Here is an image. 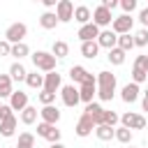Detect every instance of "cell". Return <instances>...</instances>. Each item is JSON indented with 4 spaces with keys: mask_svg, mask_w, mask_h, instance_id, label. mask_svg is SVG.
<instances>
[{
    "mask_svg": "<svg viewBox=\"0 0 148 148\" xmlns=\"http://www.w3.org/2000/svg\"><path fill=\"white\" fill-rule=\"evenodd\" d=\"M113 95H116V74L104 69L97 74V97L99 102H111Z\"/></svg>",
    "mask_w": 148,
    "mask_h": 148,
    "instance_id": "6da1fadb",
    "label": "cell"
},
{
    "mask_svg": "<svg viewBox=\"0 0 148 148\" xmlns=\"http://www.w3.org/2000/svg\"><path fill=\"white\" fill-rule=\"evenodd\" d=\"M30 60H32V65H35V69H42V72H56V62H58V58L51 53V51H35V53H30Z\"/></svg>",
    "mask_w": 148,
    "mask_h": 148,
    "instance_id": "7a4b0ae2",
    "label": "cell"
},
{
    "mask_svg": "<svg viewBox=\"0 0 148 148\" xmlns=\"http://www.w3.org/2000/svg\"><path fill=\"white\" fill-rule=\"evenodd\" d=\"M25 35H28V25H25V23H21V21L12 23V25L5 30V39H7L12 46H14V44H21Z\"/></svg>",
    "mask_w": 148,
    "mask_h": 148,
    "instance_id": "3957f363",
    "label": "cell"
},
{
    "mask_svg": "<svg viewBox=\"0 0 148 148\" xmlns=\"http://www.w3.org/2000/svg\"><path fill=\"white\" fill-rule=\"evenodd\" d=\"M120 125L127 127V130H146L148 120L141 116V113H134V111H125L120 116Z\"/></svg>",
    "mask_w": 148,
    "mask_h": 148,
    "instance_id": "277c9868",
    "label": "cell"
},
{
    "mask_svg": "<svg viewBox=\"0 0 148 148\" xmlns=\"http://www.w3.org/2000/svg\"><path fill=\"white\" fill-rule=\"evenodd\" d=\"M79 95H81V102H83V104H90L92 97L97 95V76L90 74V76L79 86Z\"/></svg>",
    "mask_w": 148,
    "mask_h": 148,
    "instance_id": "5b68a950",
    "label": "cell"
},
{
    "mask_svg": "<svg viewBox=\"0 0 148 148\" xmlns=\"http://www.w3.org/2000/svg\"><path fill=\"white\" fill-rule=\"evenodd\" d=\"M60 99H62V104H65V106L74 109V106H76V104L81 102L79 88H76L74 83H67V86H62V88H60Z\"/></svg>",
    "mask_w": 148,
    "mask_h": 148,
    "instance_id": "8992f818",
    "label": "cell"
},
{
    "mask_svg": "<svg viewBox=\"0 0 148 148\" xmlns=\"http://www.w3.org/2000/svg\"><path fill=\"white\" fill-rule=\"evenodd\" d=\"M132 25H134V18H132L130 14H120V16L113 18L111 30H113L116 35H130V32H132Z\"/></svg>",
    "mask_w": 148,
    "mask_h": 148,
    "instance_id": "52a82bcc",
    "label": "cell"
},
{
    "mask_svg": "<svg viewBox=\"0 0 148 148\" xmlns=\"http://www.w3.org/2000/svg\"><path fill=\"white\" fill-rule=\"evenodd\" d=\"M37 136H42V139H46L49 143H58L60 141V130L56 127V125H49V123H37Z\"/></svg>",
    "mask_w": 148,
    "mask_h": 148,
    "instance_id": "ba28073f",
    "label": "cell"
},
{
    "mask_svg": "<svg viewBox=\"0 0 148 148\" xmlns=\"http://www.w3.org/2000/svg\"><path fill=\"white\" fill-rule=\"evenodd\" d=\"M74 2L72 0H58V7H56V16L60 23H69L74 18Z\"/></svg>",
    "mask_w": 148,
    "mask_h": 148,
    "instance_id": "9c48e42d",
    "label": "cell"
},
{
    "mask_svg": "<svg viewBox=\"0 0 148 148\" xmlns=\"http://www.w3.org/2000/svg\"><path fill=\"white\" fill-rule=\"evenodd\" d=\"M143 65H146V56H136L134 67H132V83H136V86L146 83V79H148V72Z\"/></svg>",
    "mask_w": 148,
    "mask_h": 148,
    "instance_id": "30bf717a",
    "label": "cell"
},
{
    "mask_svg": "<svg viewBox=\"0 0 148 148\" xmlns=\"http://www.w3.org/2000/svg\"><path fill=\"white\" fill-rule=\"evenodd\" d=\"M92 23L102 30V28H106V25H111V23H113V16H111V12H109L106 7H102V5H99V7H95V9H92Z\"/></svg>",
    "mask_w": 148,
    "mask_h": 148,
    "instance_id": "8fae6325",
    "label": "cell"
},
{
    "mask_svg": "<svg viewBox=\"0 0 148 148\" xmlns=\"http://www.w3.org/2000/svg\"><path fill=\"white\" fill-rule=\"evenodd\" d=\"M95 123H92V118L90 116H86V113H81V118H79V123H76V127H74V132H76V136H90L92 132H95Z\"/></svg>",
    "mask_w": 148,
    "mask_h": 148,
    "instance_id": "7c38bea8",
    "label": "cell"
},
{
    "mask_svg": "<svg viewBox=\"0 0 148 148\" xmlns=\"http://www.w3.org/2000/svg\"><path fill=\"white\" fill-rule=\"evenodd\" d=\"M60 88H62V74H58V72H49V74H44V88H42V90L56 95Z\"/></svg>",
    "mask_w": 148,
    "mask_h": 148,
    "instance_id": "4fadbf2b",
    "label": "cell"
},
{
    "mask_svg": "<svg viewBox=\"0 0 148 148\" xmlns=\"http://www.w3.org/2000/svg\"><path fill=\"white\" fill-rule=\"evenodd\" d=\"M97 44H99V49H116L118 46V35L111 30V28H106V30H102L99 32V37H97Z\"/></svg>",
    "mask_w": 148,
    "mask_h": 148,
    "instance_id": "5bb4252c",
    "label": "cell"
},
{
    "mask_svg": "<svg viewBox=\"0 0 148 148\" xmlns=\"http://www.w3.org/2000/svg\"><path fill=\"white\" fill-rule=\"evenodd\" d=\"M104 111H106V109H102L99 102H90V104H86V109H83V113L90 116L95 125H104Z\"/></svg>",
    "mask_w": 148,
    "mask_h": 148,
    "instance_id": "9a60e30c",
    "label": "cell"
},
{
    "mask_svg": "<svg viewBox=\"0 0 148 148\" xmlns=\"http://www.w3.org/2000/svg\"><path fill=\"white\" fill-rule=\"evenodd\" d=\"M99 28L95 25V23H88V25H81L79 28V32H76V37L81 39V42H97V37H99Z\"/></svg>",
    "mask_w": 148,
    "mask_h": 148,
    "instance_id": "2e32d148",
    "label": "cell"
},
{
    "mask_svg": "<svg viewBox=\"0 0 148 148\" xmlns=\"http://www.w3.org/2000/svg\"><path fill=\"white\" fill-rule=\"evenodd\" d=\"M139 86L136 83H125L123 88H120V99L125 102V104H134L136 99H139Z\"/></svg>",
    "mask_w": 148,
    "mask_h": 148,
    "instance_id": "e0dca14e",
    "label": "cell"
},
{
    "mask_svg": "<svg viewBox=\"0 0 148 148\" xmlns=\"http://www.w3.org/2000/svg\"><path fill=\"white\" fill-rule=\"evenodd\" d=\"M9 106H12V111H23L25 106H30L28 104V92H23V90H14L12 92V97H9Z\"/></svg>",
    "mask_w": 148,
    "mask_h": 148,
    "instance_id": "ac0fdd59",
    "label": "cell"
},
{
    "mask_svg": "<svg viewBox=\"0 0 148 148\" xmlns=\"http://www.w3.org/2000/svg\"><path fill=\"white\" fill-rule=\"evenodd\" d=\"M39 118H42V123H49V125H58V120H60V109L58 106H42L39 109Z\"/></svg>",
    "mask_w": 148,
    "mask_h": 148,
    "instance_id": "d6986e66",
    "label": "cell"
},
{
    "mask_svg": "<svg viewBox=\"0 0 148 148\" xmlns=\"http://www.w3.org/2000/svg\"><path fill=\"white\" fill-rule=\"evenodd\" d=\"M74 21H76L79 25L92 23V12H90V7H88V5H79V7L74 9Z\"/></svg>",
    "mask_w": 148,
    "mask_h": 148,
    "instance_id": "ffe728a7",
    "label": "cell"
},
{
    "mask_svg": "<svg viewBox=\"0 0 148 148\" xmlns=\"http://www.w3.org/2000/svg\"><path fill=\"white\" fill-rule=\"evenodd\" d=\"M16 125H18V120H16V116L12 113L9 118L0 120V134H2V136H14V132H16Z\"/></svg>",
    "mask_w": 148,
    "mask_h": 148,
    "instance_id": "44dd1931",
    "label": "cell"
},
{
    "mask_svg": "<svg viewBox=\"0 0 148 148\" xmlns=\"http://www.w3.org/2000/svg\"><path fill=\"white\" fill-rule=\"evenodd\" d=\"M9 76H12V81H25V76H28V69L23 67V62L14 60V62L9 65Z\"/></svg>",
    "mask_w": 148,
    "mask_h": 148,
    "instance_id": "7402d4cb",
    "label": "cell"
},
{
    "mask_svg": "<svg viewBox=\"0 0 148 148\" xmlns=\"http://www.w3.org/2000/svg\"><path fill=\"white\" fill-rule=\"evenodd\" d=\"M90 76V72L86 69V67H81V65H74V67H69V79H72V83H83L86 79Z\"/></svg>",
    "mask_w": 148,
    "mask_h": 148,
    "instance_id": "603a6c76",
    "label": "cell"
},
{
    "mask_svg": "<svg viewBox=\"0 0 148 148\" xmlns=\"http://www.w3.org/2000/svg\"><path fill=\"white\" fill-rule=\"evenodd\" d=\"M14 92L12 88V76L9 74H0V99H9Z\"/></svg>",
    "mask_w": 148,
    "mask_h": 148,
    "instance_id": "cb8c5ba5",
    "label": "cell"
},
{
    "mask_svg": "<svg viewBox=\"0 0 148 148\" xmlns=\"http://www.w3.org/2000/svg\"><path fill=\"white\" fill-rule=\"evenodd\" d=\"M58 23H60V21H58L56 12H44V14L39 16V25H42L44 30H53V28H56Z\"/></svg>",
    "mask_w": 148,
    "mask_h": 148,
    "instance_id": "d4e9b609",
    "label": "cell"
},
{
    "mask_svg": "<svg viewBox=\"0 0 148 148\" xmlns=\"http://www.w3.org/2000/svg\"><path fill=\"white\" fill-rule=\"evenodd\" d=\"M95 136H97L99 141H111V139H116V127L97 125V127H95Z\"/></svg>",
    "mask_w": 148,
    "mask_h": 148,
    "instance_id": "484cf974",
    "label": "cell"
},
{
    "mask_svg": "<svg viewBox=\"0 0 148 148\" xmlns=\"http://www.w3.org/2000/svg\"><path fill=\"white\" fill-rule=\"evenodd\" d=\"M51 53H53L58 60H62V58H67V56H69V44H67V42H62V39H58V42H53Z\"/></svg>",
    "mask_w": 148,
    "mask_h": 148,
    "instance_id": "4316f807",
    "label": "cell"
},
{
    "mask_svg": "<svg viewBox=\"0 0 148 148\" xmlns=\"http://www.w3.org/2000/svg\"><path fill=\"white\" fill-rule=\"evenodd\" d=\"M97 53H99V44L97 42H81V56L83 58H97Z\"/></svg>",
    "mask_w": 148,
    "mask_h": 148,
    "instance_id": "83f0119b",
    "label": "cell"
},
{
    "mask_svg": "<svg viewBox=\"0 0 148 148\" xmlns=\"http://www.w3.org/2000/svg\"><path fill=\"white\" fill-rule=\"evenodd\" d=\"M25 83H28V88L42 90V88H44V74H37V69H35V72H28V76H25Z\"/></svg>",
    "mask_w": 148,
    "mask_h": 148,
    "instance_id": "f1b7e54d",
    "label": "cell"
},
{
    "mask_svg": "<svg viewBox=\"0 0 148 148\" xmlns=\"http://www.w3.org/2000/svg\"><path fill=\"white\" fill-rule=\"evenodd\" d=\"M37 116H39L37 106H25V109L21 111V123H23V125H35V123H37Z\"/></svg>",
    "mask_w": 148,
    "mask_h": 148,
    "instance_id": "f546056e",
    "label": "cell"
},
{
    "mask_svg": "<svg viewBox=\"0 0 148 148\" xmlns=\"http://www.w3.org/2000/svg\"><path fill=\"white\" fill-rule=\"evenodd\" d=\"M106 58H109V62H111V65H116V67H118V65H123V62H125L127 53H125L123 49H118V46H116V49H111V51H109V56H106Z\"/></svg>",
    "mask_w": 148,
    "mask_h": 148,
    "instance_id": "4dcf8cb0",
    "label": "cell"
},
{
    "mask_svg": "<svg viewBox=\"0 0 148 148\" xmlns=\"http://www.w3.org/2000/svg\"><path fill=\"white\" fill-rule=\"evenodd\" d=\"M132 139H134V134H132V130H127V127H116V141H120V143H125V146H130L132 143Z\"/></svg>",
    "mask_w": 148,
    "mask_h": 148,
    "instance_id": "1f68e13d",
    "label": "cell"
},
{
    "mask_svg": "<svg viewBox=\"0 0 148 148\" xmlns=\"http://www.w3.org/2000/svg\"><path fill=\"white\" fill-rule=\"evenodd\" d=\"M14 148H35V136H32V132H21Z\"/></svg>",
    "mask_w": 148,
    "mask_h": 148,
    "instance_id": "d6a6232c",
    "label": "cell"
},
{
    "mask_svg": "<svg viewBox=\"0 0 148 148\" xmlns=\"http://www.w3.org/2000/svg\"><path fill=\"white\" fill-rule=\"evenodd\" d=\"M12 56L21 62V58H25V56H30V46L25 44V42H21V44H14L12 46Z\"/></svg>",
    "mask_w": 148,
    "mask_h": 148,
    "instance_id": "836d02e7",
    "label": "cell"
},
{
    "mask_svg": "<svg viewBox=\"0 0 148 148\" xmlns=\"http://www.w3.org/2000/svg\"><path fill=\"white\" fill-rule=\"evenodd\" d=\"M118 49H123L125 53L134 49V37H132V32H130V35H118Z\"/></svg>",
    "mask_w": 148,
    "mask_h": 148,
    "instance_id": "e575fe53",
    "label": "cell"
},
{
    "mask_svg": "<svg viewBox=\"0 0 148 148\" xmlns=\"http://www.w3.org/2000/svg\"><path fill=\"white\" fill-rule=\"evenodd\" d=\"M132 37H134V46H146V44H148V30H146V28L136 30Z\"/></svg>",
    "mask_w": 148,
    "mask_h": 148,
    "instance_id": "d590c367",
    "label": "cell"
},
{
    "mask_svg": "<svg viewBox=\"0 0 148 148\" xmlns=\"http://www.w3.org/2000/svg\"><path fill=\"white\" fill-rule=\"evenodd\" d=\"M120 123V116L116 113V111H104V125H109V127H116Z\"/></svg>",
    "mask_w": 148,
    "mask_h": 148,
    "instance_id": "8d00e7d4",
    "label": "cell"
},
{
    "mask_svg": "<svg viewBox=\"0 0 148 148\" xmlns=\"http://www.w3.org/2000/svg\"><path fill=\"white\" fill-rule=\"evenodd\" d=\"M37 97H39V104H42V106H51V104L56 102V95H53V92H46V90H42Z\"/></svg>",
    "mask_w": 148,
    "mask_h": 148,
    "instance_id": "74e56055",
    "label": "cell"
},
{
    "mask_svg": "<svg viewBox=\"0 0 148 148\" xmlns=\"http://www.w3.org/2000/svg\"><path fill=\"white\" fill-rule=\"evenodd\" d=\"M120 9L123 14H132L136 9V0H120Z\"/></svg>",
    "mask_w": 148,
    "mask_h": 148,
    "instance_id": "f35d334b",
    "label": "cell"
},
{
    "mask_svg": "<svg viewBox=\"0 0 148 148\" xmlns=\"http://www.w3.org/2000/svg\"><path fill=\"white\" fill-rule=\"evenodd\" d=\"M0 56H12V44L7 39H0Z\"/></svg>",
    "mask_w": 148,
    "mask_h": 148,
    "instance_id": "ab89813d",
    "label": "cell"
},
{
    "mask_svg": "<svg viewBox=\"0 0 148 148\" xmlns=\"http://www.w3.org/2000/svg\"><path fill=\"white\" fill-rule=\"evenodd\" d=\"M102 7H106V9L111 12V9H116V7H120V2H118V0H102Z\"/></svg>",
    "mask_w": 148,
    "mask_h": 148,
    "instance_id": "60d3db41",
    "label": "cell"
},
{
    "mask_svg": "<svg viewBox=\"0 0 148 148\" xmlns=\"http://www.w3.org/2000/svg\"><path fill=\"white\" fill-rule=\"evenodd\" d=\"M139 21H141V25H143V28L148 25V7H143V9L139 12Z\"/></svg>",
    "mask_w": 148,
    "mask_h": 148,
    "instance_id": "b9f144b4",
    "label": "cell"
},
{
    "mask_svg": "<svg viewBox=\"0 0 148 148\" xmlns=\"http://www.w3.org/2000/svg\"><path fill=\"white\" fill-rule=\"evenodd\" d=\"M42 5H44V7H49V9H51V7H58V2H56V0H42Z\"/></svg>",
    "mask_w": 148,
    "mask_h": 148,
    "instance_id": "7bdbcfd3",
    "label": "cell"
},
{
    "mask_svg": "<svg viewBox=\"0 0 148 148\" xmlns=\"http://www.w3.org/2000/svg\"><path fill=\"white\" fill-rule=\"evenodd\" d=\"M141 109L148 113V95H143V97H141Z\"/></svg>",
    "mask_w": 148,
    "mask_h": 148,
    "instance_id": "ee69618b",
    "label": "cell"
},
{
    "mask_svg": "<svg viewBox=\"0 0 148 148\" xmlns=\"http://www.w3.org/2000/svg\"><path fill=\"white\" fill-rule=\"evenodd\" d=\"M49 148H65V146H62V143H60V141H58V143H51V146H49Z\"/></svg>",
    "mask_w": 148,
    "mask_h": 148,
    "instance_id": "f6af8a7d",
    "label": "cell"
},
{
    "mask_svg": "<svg viewBox=\"0 0 148 148\" xmlns=\"http://www.w3.org/2000/svg\"><path fill=\"white\" fill-rule=\"evenodd\" d=\"M143 67H146V72H148V56H146V65H143Z\"/></svg>",
    "mask_w": 148,
    "mask_h": 148,
    "instance_id": "bcb514c9",
    "label": "cell"
},
{
    "mask_svg": "<svg viewBox=\"0 0 148 148\" xmlns=\"http://www.w3.org/2000/svg\"><path fill=\"white\" fill-rule=\"evenodd\" d=\"M143 95H148V88H146V92H143Z\"/></svg>",
    "mask_w": 148,
    "mask_h": 148,
    "instance_id": "7dc6e473",
    "label": "cell"
},
{
    "mask_svg": "<svg viewBox=\"0 0 148 148\" xmlns=\"http://www.w3.org/2000/svg\"><path fill=\"white\" fill-rule=\"evenodd\" d=\"M0 109H2V102H0Z\"/></svg>",
    "mask_w": 148,
    "mask_h": 148,
    "instance_id": "c3c4849f",
    "label": "cell"
},
{
    "mask_svg": "<svg viewBox=\"0 0 148 148\" xmlns=\"http://www.w3.org/2000/svg\"><path fill=\"white\" fill-rule=\"evenodd\" d=\"M146 30H148V25H146Z\"/></svg>",
    "mask_w": 148,
    "mask_h": 148,
    "instance_id": "681fc988",
    "label": "cell"
},
{
    "mask_svg": "<svg viewBox=\"0 0 148 148\" xmlns=\"http://www.w3.org/2000/svg\"><path fill=\"white\" fill-rule=\"evenodd\" d=\"M130 148H132V146H130Z\"/></svg>",
    "mask_w": 148,
    "mask_h": 148,
    "instance_id": "f907efd6",
    "label": "cell"
}]
</instances>
